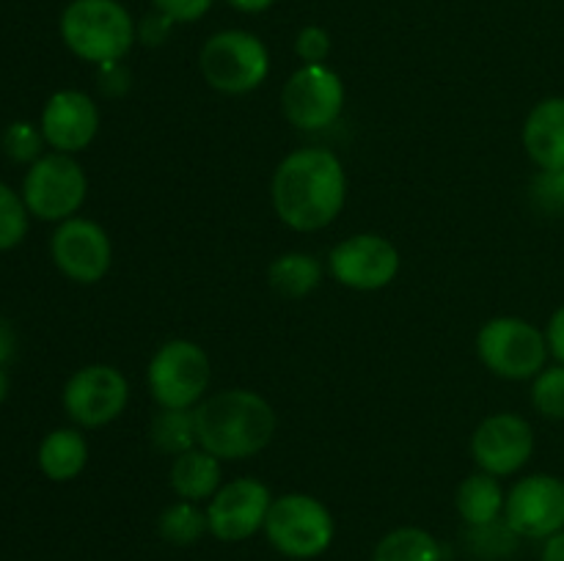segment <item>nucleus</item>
<instances>
[{
    "label": "nucleus",
    "mask_w": 564,
    "mask_h": 561,
    "mask_svg": "<svg viewBox=\"0 0 564 561\" xmlns=\"http://www.w3.org/2000/svg\"><path fill=\"white\" fill-rule=\"evenodd\" d=\"M534 198L545 212L564 215V168L540 170V176L534 179Z\"/></svg>",
    "instance_id": "28"
},
{
    "label": "nucleus",
    "mask_w": 564,
    "mask_h": 561,
    "mask_svg": "<svg viewBox=\"0 0 564 561\" xmlns=\"http://www.w3.org/2000/svg\"><path fill=\"white\" fill-rule=\"evenodd\" d=\"M505 490H501L499 479L490 476V473L479 471L471 473L466 482L457 487V515L463 517V522H468L471 528L488 526V522L501 520L505 515Z\"/></svg>",
    "instance_id": "19"
},
{
    "label": "nucleus",
    "mask_w": 564,
    "mask_h": 561,
    "mask_svg": "<svg viewBox=\"0 0 564 561\" xmlns=\"http://www.w3.org/2000/svg\"><path fill=\"white\" fill-rule=\"evenodd\" d=\"M130 383L124 374L105 363L80 369L64 388V407L72 421L83 427H105L127 410Z\"/></svg>",
    "instance_id": "12"
},
{
    "label": "nucleus",
    "mask_w": 564,
    "mask_h": 561,
    "mask_svg": "<svg viewBox=\"0 0 564 561\" xmlns=\"http://www.w3.org/2000/svg\"><path fill=\"white\" fill-rule=\"evenodd\" d=\"M3 396H6V374L0 372V399H3Z\"/></svg>",
    "instance_id": "37"
},
{
    "label": "nucleus",
    "mask_w": 564,
    "mask_h": 561,
    "mask_svg": "<svg viewBox=\"0 0 564 561\" xmlns=\"http://www.w3.org/2000/svg\"><path fill=\"white\" fill-rule=\"evenodd\" d=\"M545 339H549L551 355L564 366V306H560L551 317L549 330H545Z\"/></svg>",
    "instance_id": "33"
},
{
    "label": "nucleus",
    "mask_w": 564,
    "mask_h": 561,
    "mask_svg": "<svg viewBox=\"0 0 564 561\" xmlns=\"http://www.w3.org/2000/svg\"><path fill=\"white\" fill-rule=\"evenodd\" d=\"M372 561H444V550L424 528L402 526L375 544Z\"/></svg>",
    "instance_id": "22"
},
{
    "label": "nucleus",
    "mask_w": 564,
    "mask_h": 561,
    "mask_svg": "<svg viewBox=\"0 0 564 561\" xmlns=\"http://www.w3.org/2000/svg\"><path fill=\"white\" fill-rule=\"evenodd\" d=\"M11 352H14V330H11V324L0 317V363L9 361Z\"/></svg>",
    "instance_id": "35"
},
{
    "label": "nucleus",
    "mask_w": 564,
    "mask_h": 561,
    "mask_svg": "<svg viewBox=\"0 0 564 561\" xmlns=\"http://www.w3.org/2000/svg\"><path fill=\"white\" fill-rule=\"evenodd\" d=\"M295 53L303 64H323L330 53V36L325 28L306 25L295 38Z\"/></svg>",
    "instance_id": "30"
},
{
    "label": "nucleus",
    "mask_w": 564,
    "mask_h": 561,
    "mask_svg": "<svg viewBox=\"0 0 564 561\" xmlns=\"http://www.w3.org/2000/svg\"><path fill=\"white\" fill-rule=\"evenodd\" d=\"M226 3L242 14H259V11H268L275 0H226Z\"/></svg>",
    "instance_id": "36"
},
{
    "label": "nucleus",
    "mask_w": 564,
    "mask_h": 561,
    "mask_svg": "<svg viewBox=\"0 0 564 561\" xmlns=\"http://www.w3.org/2000/svg\"><path fill=\"white\" fill-rule=\"evenodd\" d=\"M273 495L259 479H231L209 498L207 526L220 542H242L259 534L268 520Z\"/></svg>",
    "instance_id": "11"
},
{
    "label": "nucleus",
    "mask_w": 564,
    "mask_h": 561,
    "mask_svg": "<svg viewBox=\"0 0 564 561\" xmlns=\"http://www.w3.org/2000/svg\"><path fill=\"white\" fill-rule=\"evenodd\" d=\"M169 482L182 501H209L220 490V460L207 449H191L174 457Z\"/></svg>",
    "instance_id": "18"
},
{
    "label": "nucleus",
    "mask_w": 564,
    "mask_h": 561,
    "mask_svg": "<svg viewBox=\"0 0 564 561\" xmlns=\"http://www.w3.org/2000/svg\"><path fill=\"white\" fill-rule=\"evenodd\" d=\"M97 130L99 110L83 91H58L44 105L42 135L61 154L83 152L97 138Z\"/></svg>",
    "instance_id": "16"
},
{
    "label": "nucleus",
    "mask_w": 564,
    "mask_h": 561,
    "mask_svg": "<svg viewBox=\"0 0 564 561\" xmlns=\"http://www.w3.org/2000/svg\"><path fill=\"white\" fill-rule=\"evenodd\" d=\"M202 75L215 91H257L270 75V53L259 36L248 31H220L204 42L198 55Z\"/></svg>",
    "instance_id": "5"
},
{
    "label": "nucleus",
    "mask_w": 564,
    "mask_h": 561,
    "mask_svg": "<svg viewBox=\"0 0 564 561\" xmlns=\"http://www.w3.org/2000/svg\"><path fill=\"white\" fill-rule=\"evenodd\" d=\"M209 377L213 369L207 352L187 339L165 341L147 369L149 394L165 410H191L202 402Z\"/></svg>",
    "instance_id": "7"
},
{
    "label": "nucleus",
    "mask_w": 564,
    "mask_h": 561,
    "mask_svg": "<svg viewBox=\"0 0 564 561\" xmlns=\"http://www.w3.org/2000/svg\"><path fill=\"white\" fill-rule=\"evenodd\" d=\"M532 405L540 416L562 421L564 418V366H545L543 372L534 377L532 385Z\"/></svg>",
    "instance_id": "25"
},
{
    "label": "nucleus",
    "mask_w": 564,
    "mask_h": 561,
    "mask_svg": "<svg viewBox=\"0 0 564 561\" xmlns=\"http://www.w3.org/2000/svg\"><path fill=\"white\" fill-rule=\"evenodd\" d=\"M171 25H174V22H171L169 16L160 14V11H154V14H149L147 20L141 22V28H138V36H141L147 44H163L165 36H169Z\"/></svg>",
    "instance_id": "32"
},
{
    "label": "nucleus",
    "mask_w": 564,
    "mask_h": 561,
    "mask_svg": "<svg viewBox=\"0 0 564 561\" xmlns=\"http://www.w3.org/2000/svg\"><path fill=\"white\" fill-rule=\"evenodd\" d=\"M268 542L286 559H317L330 548L336 534L334 515L323 501L306 493H286L273 498L264 520Z\"/></svg>",
    "instance_id": "4"
},
{
    "label": "nucleus",
    "mask_w": 564,
    "mask_h": 561,
    "mask_svg": "<svg viewBox=\"0 0 564 561\" xmlns=\"http://www.w3.org/2000/svg\"><path fill=\"white\" fill-rule=\"evenodd\" d=\"M523 148L540 170L564 168V97L534 105L523 124Z\"/></svg>",
    "instance_id": "17"
},
{
    "label": "nucleus",
    "mask_w": 564,
    "mask_h": 561,
    "mask_svg": "<svg viewBox=\"0 0 564 561\" xmlns=\"http://www.w3.org/2000/svg\"><path fill=\"white\" fill-rule=\"evenodd\" d=\"M152 440L165 454H185L196 449V413L193 410H160L152 421Z\"/></svg>",
    "instance_id": "23"
},
{
    "label": "nucleus",
    "mask_w": 564,
    "mask_h": 561,
    "mask_svg": "<svg viewBox=\"0 0 564 561\" xmlns=\"http://www.w3.org/2000/svg\"><path fill=\"white\" fill-rule=\"evenodd\" d=\"M28 231V207L14 190L0 185V251L14 248Z\"/></svg>",
    "instance_id": "27"
},
{
    "label": "nucleus",
    "mask_w": 564,
    "mask_h": 561,
    "mask_svg": "<svg viewBox=\"0 0 564 561\" xmlns=\"http://www.w3.org/2000/svg\"><path fill=\"white\" fill-rule=\"evenodd\" d=\"M474 462L490 476H512L521 471L534 454L532 424L516 413H496L488 416L471 438Z\"/></svg>",
    "instance_id": "14"
},
{
    "label": "nucleus",
    "mask_w": 564,
    "mask_h": 561,
    "mask_svg": "<svg viewBox=\"0 0 564 561\" xmlns=\"http://www.w3.org/2000/svg\"><path fill=\"white\" fill-rule=\"evenodd\" d=\"M549 339L521 317H496L477 333V355L496 377H538L549 361Z\"/></svg>",
    "instance_id": "6"
},
{
    "label": "nucleus",
    "mask_w": 564,
    "mask_h": 561,
    "mask_svg": "<svg viewBox=\"0 0 564 561\" xmlns=\"http://www.w3.org/2000/svg\"><path fill=\"white\" fill-rule=\"evenodd\" d=\"M53 258L66 278L77 284H97L108 275L113 248L102 226L94 220L69 218L53 234Z\"/></svg>",
    "instance_id": "15"
},
{
    "label": "nucleus",
    "mask_w": 564,
    "mask_h": 561,
    "mask_svg": "<svg viewBox=\"0 0 564 561\" xmlns=\"http://www.w3.org/2000/svg\"><path fill=\"white\" fill-rule=\"evenodd\" d=\"M540 561H564V531L545 539L543 553H540Z\"/></svg>",
    "instance_id": "34"
},
{
    "label": "nucleus",
    "mask_w": 564,
    "mask_h": 561,
    "mask_svg": "<svg viewBox=\"0 0 564 561\" xmlns=\"http://www.w3.org/2000/svg\"><path fill=\"white\" fill-rule=\"evenodd\" d=\"M518 534L507 526L505 520L488 522V526H477L468 534V542H471V550L477 556H485V559H499V556H507L516 550Z\"/></svg>",
    "instance_id": "26"
},
{
    "label": "nucleus",
    "mask_w": 564,
    "mask_h": 561,
    "mask_svg": "<svg viewBox=\"0 0 564 561\" xmlns=\"http://www.w3.org/2000/svg\"><path fill=\"white\" fill-rule=\"evenodd\" d=\"M88 182L69 154H47L36 160L25 176V207L42 220H69L86 201Z\"/></svg>",
    "instance_id": "9"
},
{
    "label": "nucleus",
    "mask_w": 564,
    "mask_h": 561,
    "mask_svg": "<svg viewBox=\"0 0 564 561\" xmlns=\"http://www.w3.org/2000/svg\"><path fill=\"white\" fill-rule=\"evenodd\" d=\"M330 275L341 286L375 292L389 286L400 273V251L380 234H356L341 240L330 251Z\"/></svg>",
    "instance_id": "13"
},
{
    "label": "nucleus",
    "mask_w": 564,
    "mask_h": 561,
    "mask_svg": "<svg viewBox=\"0 0 564 561\" xmlns=\"http://www.w3.org/2000/svg\"><path fill=\"white\" fill-rule=\"evenodd\" d=\"M275 215L295 231L334 223L347 201V174L330 148L306 146L286 154L273 174Z\"/></svg>",
    "instance_id": "1"
},
{
    "label": "nucleus",
    "mask_w": 564,
    "mask_h": 561,
    "mask_svg": "<svg viewBox=\"0 0 564 561\" xmlns=\"http://www.w3.org/2000/svg\"><path fill=\"white\" fill-rule=\"evenodd\" d=\"M154 11L169 16L171 22H196L213 9L215 0H152Z\"/></svg>",
    "instance_id": "31"
},
{
    "label": "nucleus",
    "mask_w": 564,
    "mask_h": 561,
    "mask_svg": "<svg viewBox=\"0 0 564 561\" xmlns=\"http://www.w3.org/2000/svg\"><path fill=\"white\" fill-rule=\"evenodd\" d=\"M88 443L77 429H55L42 440L39 465L53 482H69L86 468Z\"/></svg>",
    "instance_id": "20"
},
{
    "label": "nucleus",
    "mask_w": 564,
    "mask_h": 561,
    "mask_svg": "<svg viewBox=\"0 0 564 561\" xmlns=\"http://www.w3.org/2000/svg\"><path fill=\"white\" fill-rule=\"evenodd\" d=\"M42 132H36L25 121L11 124L9 132H6V152L14 160H20V163H28V160H33L42 152Z\"/></svg>",
    "instance_id": "29"
},
{
    "label": "nucleus",
    "mask_w": 564,
    "mask_h": 561,
    "mask_svg": "<svg viewBox=\"0 0 564 561\" xmlns=\"http://www.w3.org/2000/svg\"><path fill=\"white\" fill-rule=\"evenodd\" d=\"M64 44L88 64H119L138 38V25L119 0H72L61 14Z\"/></svg>",
    "instance_id": "3"
},
{
    "label": "nucleus",
    "mask_w": 564,
    "mask_h": 561,
    "mask_svg": "<svg viewBox=\"0 0 564 561\" xmlns=\"http://www.w3.org/2000/svg\"><path fill=\"white\" fill-rule=\"evenodd\" d=\"M198 446L218 460H248L275 435V413L268 399L248 388H229L196 407Z\"/></svg>",
    "instance_id": "2"
},
{
    "label": "nucleus",
    "mask_w": 564,
    "mask_h": 561,
    "mask_svg": "<svg viewBox=\"0 0 564 561\" xmlns=\"http://www.w3.org/2000/svg\"><path fill=\"white\" fill-rule=\"evenodd\" d=\"M158 531L169 544H180V548H185V544L198 542V539L209 531L207 512L198 509L193 501L171 504L169 509L160 515Z\"/></svg>",
    "instance_id": "24"
},
{
    "label": "nucleus",
    "mask_w": 564,
    "mask_h": 561,
    "mask_svg": "<svg viewBox=\"0 0 564 561\" xmlns=\"http://www.w3.org/2000/svg\"><path fill=\"white\" fill-rule=\"evenodd\" d=\"M268 280L275 295L297 300L317 289L323 280V264L308 253H284L270 264Z\"/></svg>",
    "instance_id": "21"
},
{
    "label": "nucleus",
    "mask_w": 564,
    "mask_h": 561,
    "mask_svg": "<svg viewBox=\"0 0 564 561\" xmlns=\"http://www.w3.org/2000/svg\"><path fill=\"white\" fill-rule=\"evenodd\" d=\"M345 108V82L325 64H303L281 91V110L303 132L328 130Z\"/></svg>",
    "instance_id": "8"
},
{
    "label": "nucleus",
    "mask_w": 564,
    "mask_h": 561,
    "mask_svg": "<svg viewBox=\"0 0 564 561\" xmlns=\"http://www.w3.org/2000/svg\"><path fill=\"white\" fill-rule=\"evenodd\" d=\"M505 522L527 539H549L564 531V479L532 473L516 482L505 501Z\"/></svg>",
    "instance_id": "10"
}]
</instances>
